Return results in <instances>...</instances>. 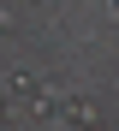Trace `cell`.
<instances>
[{
    "label": "cell",
    "mask_w": 119,
    "mask_h": 131,
    "mask_svg": "<svg viewBox=\"0 0 119 131\" xmlns=\"http://www.w3.org/2000/svg\"><path fill=\"white\" fill-rule=\"evenodd\" d=\"M0 119H6V95H0Z\"/></svg>",
    "instance_id": "7a4b0ae2"
},
{
    "label": "cell",
    "mask_w": 119,
    "mask_h": 131,
    "mask_svg": "<svg viewBox=\"0 0 119 131\" xmlns=\"http://www.w3.org/2000/svg\"><path fill=\"white\" fill-rule=\"evenodd\" d=\"M113 18H119V0H113Z\"/></svg>",
    "instance_id": "3957f363"
},
{
    "label": "cell",
    "mask_w": 119,
    "mask_h": 131,
    "mask_svg": "<svg viewBox=\"0 0 119 131\" xmlns=\"http://www.w3.org/2000/svg\"><path fill=\"white\" fill-rule=\"evenodd\" d=\"M60 113H66V125H89V119H95V107H89V101H66Z\"/></svg>",
    "instance_id": "6da1fadb"
}]
</instances>
